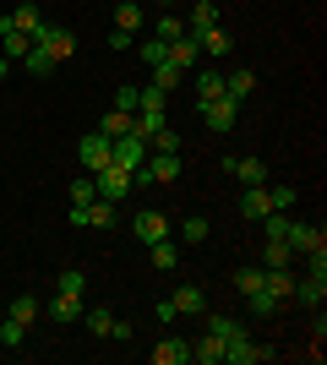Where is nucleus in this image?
Returning a JSON list of instances; mask_svg holds the SVG:
<instances>
[{"instance_id": "1", "label": "nucleus", "mask_w": 327, "mask_h": 365, "mask_svg": "<svg viewBox=\"0 0 327 365\" xmlns=\"http://www.w3.org/2000/svg\"><path fill=\"white\" fill-rule=\"evenodd\" d=\"M71 224H82V229H115V224H120V202L93 197L88 207H71Z\"/></svg>"}, {"instance_id": "2", "label": "nucleus", "mask_w": 327, "mask_h": 365, "mask_svg": "<svg viewBox=\"0 0 327 365\" xmlns=\"http://www.w3.org/2000/svg\"><path fill=\"white\" fill-rule=\"evenodd\" d=\"M77 158H82V169H88V175H98L104 164H115V142H109L104 131H93V137L77 142Z\"/></svg>"}, {"instance_id": "3", "label": "nucleus", "mask_w": 327, "mask_h": 365, "mask_svg": "<svg viewBox=\"0 0 327 365\" xmlns=\"http://www.w3.org/2000/svg\"><path fill=\"white\" fill-rule=\"evenodd\" d=\"M33 49H44L49 61H66V55L77 49V33H71V28H49V22H44V28L33 33Z\"/></svg>"}, {"instance_id": "4", "label": "nucleus", "mask_w": 327, "mask_h": 365, "mask_svg": "<svg viewBox=\"0 0 327 365\" xmlns=\"http://www.w3.org/2000/svg\"><path fill=\"white\" fill-rule=\"evenodd\" d=\"M93 185H98V197H104V202H125V191H131L137 180H131V169H120V164H104V169L93 175Z\"/></svg>"}, {"instance_id": "5", "label": "nucleus", "mask_w": 327, "mask_h": 365, "mask_svg": "<svg viewBox=\"0 0 327 365\" xmlns=\"http://www.w3.org/2000/svg\"><path fill=\"white\" fill-rule=\"evenodd\" d=\"M131 235H137L142 245H158V240H170V218L158 213V207H142V213L131 218Z\"/></svg>"}, {"instance_id": "6", "label": "nucleus", "mask_w": 327, "mask_h": 365, "mask_svg": "<svg viewBox=\"0 0 327 365\" xmlns=\"http://www.w3.org/2000/svg\"><path fill=\"white\" fill-rule=\"evenodd\" d=\"M262 360H273V349H267V344H251L246 333L224 344V365H262Z\"/></svg>"}, {"instance_id": "7", "label": "nucleus", "mask_w": 327, "mask_h": 365, "mask_svg": "<svg viewBox=\"0 0 327 365\" xmlns=\"http://www.w3.org/2000/svg\"><path fill=\"white\" fill-rule=\"evenodd\" d=\"M147 360H153V365H186V360H191V344L170 333V338H158L153 349H147Z\"/></svg>"}, {"instance_id": "8", "label": "nucleus", "mask_w": 327, "mask_h": 365, "mask_svg": "<svg viewBox=\"0 0 327 365\" xmlns=\"http://www.w3.org/2000/svg\"><path fill=\"white\" fill-rule=\"evenodd\" d=\"M170 305H175V317H202L207 294H202V284H180V289L170 294Z\"/></svg>"}, {"instance_id": "9", "label": "nucleus", "mask_w": 327, "mask_h": 365, "mask_svg": "<svg viewBox=\"0 0 327 365\" xmlns=\"http://www.w3.org/2000/svg\"><path fill=\"white\" fill-rule=\"evenodd\" d=\"M191 38H197V49H202V55H213V61H224V55L234 49V38H229V28H224V22H218V28L191 33Z\"/></svg>"}, {"instance_id": "10", "label": "nucleus", "mask_w": 327, "mask_h": 365, "mask_svg": "<svg viewBox=\"0 0 327 365\" xmlns=\"http://www.w3.org/2000/svg\"><path fill=\"white\" fill-rule=\"evenodd\" d=\"M224 175H234L240 185H267V164L262 158H224Z\"/></svg>"}, {"instance_id": "11", "label": "nucleus", "mask_w": 327, "mask_h": 365, "mask_svg": "<svg viewBox=\"0 0 327 365\" xmlns=\"http://www.w3.org/2000/svg\"><path fill=\"white\" fill-rule=\"evenodd\" d=\"M28 49H33V38H28V33H16L11 22L0 16V55H6V61H16V66H22V61H28Z\"/></svg>"}, {"instance_id": "12", "label": "nucleus", "mask_w": 327, "mask_h": 365, "mask_svg": "<svg viewBox=\"0 0 327 365\" xmlns=\"http://www.w3.org/2000/svg\"><path fill=\"white\" fill-rule=\"evenodd\" d=\"M202 120L213 125V131H234V120H240V104H234V98H213V104H202Z\"/></svg>"}, {"instance_id": "13", "label": "nucleus", "mask_w": 327, "mask_h": 365, "mask_svg": "<svg viewBox=\"0 0 327 365\" xmlns=\"http://www.w3.org/2000/svg\"><path fill=\"white\" fill-rule=\"evenodd\" d=\"M142 158H147V142H142V137H115V164H120V169L137 175Z\"/></svg>"}, {"instance_id": "14", "label": "nucleus", "mask_w": 327, "mask_h": 365, "mask_svg": "<svg viewBox=\"0 0 327 365\" xmlns=\"http://www.w3.org/2000/svg\"><path fill=\"white\" fill-rule=\"evenodd\" d=\"M6 22H11L16 33H28V38H33V33L44 28V11H38V6H33V0H22V6H16V11H6Z\"/></svg>"}, {"instance_id": "15", "label": "nucleus", "mask_w": 327, "mask_h": 365, "mask_svg": "<svg viewBox=\"0 0 327 365\" xmlns=\"http://www.w3.org/2000/svg\"><path fill=\"white\" fill-rule=\"evenodd\" d=\"M273 213V202H267V185H246V197H240V218H262Z\"/></svg>"}, {"instance_id": "16", "label": "nucleus", "mask_w": 327, "mask_h": 365, "mask_svg": "<svg viewBox=\"0 0 327 365\" xmlns=\"http://www.w3.org/2000/svg\"><path fill=\"white\" fill-rule=\"evenodd\" d=\"M191 360H197V365H224V338H218V333H202L197 344H191Z\"/></svg>"}, {"instance_id": "17", "label": "nucleus", "mask_w": 327, "mask_h": 365, "mask_svg": "<svg viewBox=\"0 0 327 365\" xmlns=\"http://www.w3.org/2000/svg\"><path fill=\"white\" fill-rule=\"evenodd\" d=\"M251 93H256V71H229V76H224V98L246 104Z\"/></svg>"}, {"instance_id": "18", "label": "nucleus", "mask_w": 327, "mask_h": 365, "mask_svg": "<svg viewBox=\"0 0 327 365\" xmlns=\"http://www.w3.org/2000/svg\"><path fill=\"white\" fill-rule=\"evenodd\" d=\"M262 289L267 294H273V300H289V294H295V278H289V267H267V273H262Z\"/></svg>"}, {"instance_id": "19", "label": "nucleus", "mask_w": 327, "mask_h": 365, "mask_svg": "<svg viewBox=\"0 0 327 365\" xmlns=\"http://www.w3.org/2000/svg\"><path fill=\"white\" fill-rule=\"evenodd\" d=\"M218 22H224V11H218V0H197V6H191V22H186V33L218 28Z\"/></svg>"}, {"instance_id": "20", "label": "nucleus", "mask_w": 327, "mask_h": 365, "mask_svg": "<svg viewBox=\"0 0 327 365\" xmlns=\"http://www.w3.org/2000/svg\"><path fill=\"white\" fill-rule=\"evenodd\" d=\"M44 311H49V317H55V322H82V311H88V305H82V294H55V305H44Z\"/></svg>"}, {"instance_id": "21", "label": "nucleus", "mask_w": 327, "mask_h": 365, "mask_svg": "<svg viewBox=\"0 0 327 365\" xmlns=\"http://www.w3.org/2000/svg\"><path fill=\"white\" fill-rule=\"evenodd\" d=\"M289 300L322 305V300H327V273H311V278H300V284H295V294H289Z\"/></svg>"}, {"instance_id": "22", "label": "nucleus", "mask_w": 327, "mask_h": 365, "mask_svg": "<svg viewBox=\"0 0 327 365\" xmlns=\"http://www.w3.org/2000/svg\"><path fill=\"white\" fill-rule=\"evenodd\" d=\"M197 55H202V49H197V38L186 33V38H175V44H170V55H164V61L180 66V71H191V66H197Z\"/></svg>"}, {"instance_id": "23", "label": "nucleus", "mask_w": 327, "mask_h": 365, "mask_svg": "<svg viewBox=\"0 0 327 365\" xmlns=\"http://www.w3.org/2000/svg\"><path fill=\"white\" fill-rule=\"evenodd\" d=\"M295 245H289V240H267L262 245V267H295Z\"/></svg>"}, {"instance_id": "24", "label": "nucleus", "mask_w": 327, "mask_h": 365, "mask_svg": "<svg viewBox=\"0 0 327 365\" xmlns=\"http://www.w3.org/2000/svg\"><path fill=\"white\" fill-rule=\"evenodd\" d=\"M115 28L131 33V38L142 33V6H137V0H120V6H115Z\"/></svg>"}, {"instance_id": "25", "label": "nucleus", "mask_w": 327, "mask_h": 365, "mask_svg": "<svg viewBox=\"0 0 327 365\" xmlns=\"http://www.w3.org/2000/svg\"><path fill=\"white\" fill-rule=\"evenodd\" d=\"M213 98H224V71H202L197 76V104H213Z\"/></svg>"}, {"instance_id": "26", "label": "nucleus", "mask_w": 327, "mask_h": 365, "mask_svg": "<svg viewBox=\"0 0 327 365\" xmlns=\"http://www.w3.org/2000/svg\"><path fill=\"white\" fill-rule=\"evenodd\" d=\"M98 131H104L109 142H115V137H131V115H125V109H109L104 120H98Z\"/></svg>"}, {"instance_id": "27", "label": "nucleus", "mask_w": 327, "mask_h": 365, "mask_svg": "<svg viewBox=\"0 0 327 365\" xmlns=\"http://www.w3.org/2000/svg\"><path fill=\"white\" fill-rule=\"evenodd\" d=\"M82 322H88V333H93V338H109V327H115L109 305H93V311H82Z\"/></svg>"}, {"instance_id": "28", "label": "nucleus", "mask_w": 327, "mask_h": 365, "mask_svg": "<svg viewBox=\"0 0 327 365\" xmlns=\"http://www.w3.org/2000/svg\"><path fill=\"white\" fill-rule=\"evenodd\" d=\"M147 251H153V267H164V273L180 262V245H175V235H170V240H158V245H147Z\"/></svg>"}, {"instance_id": "29", "label": "nucleus", "mask_w": 327, "mask_h": 365, "mask_svg": "<svg viewBox=\"0 0 327 365\" xmlns=\"http://www.w3.org/2000/svg\"><path fill=\"white\" fill-rule=\"evenodd\" d=\"M153 38H164V44H175V38H186V22H180V16H158V28H153Z\"/></svg>"}, {"instance_id": "30", "label": "nucleus", "mask_w": 327, "mask_h": 365, "mask_svg": "<svg viewBox=\"0 0 327 365\" xmlns=\"http://www.w3.org/2000/svg\"><path fill=\"white\" fill-rule=\"evenodd\" d=\"M262 273H267L262 262H256V267H240V273H234V289H240V294H256V289H262Z\"/></svg>"}, {"instance_id": "31", "label": "nucleus", "mask_w": 327, "mask_h": 365, "mask_svg": "<svg viewBox=\"0 0 327 365\" xmlns=\"http://www.w3.org/2000/svg\"><path fill=\"white\" fill-rule=\"evenodd\" d=\"M153 82L170 93V88H180V82H186V71H180V66H170V61H158V66H153Z\"/></svg>"}, {"instance_id": "32", "label": "nucleus", "mask_w": 327, "mask_h": 365, "mask_svg": "<svg viewBox=\"0 0 327 365\" xmlns=\"http://www.w3.org/2000/svg\"><path fill=\"white\" fill-rule=\"evenodd\" d=\"M98 197V185H93V175H77L71 180V207H88V202Z\"/></svg>"}, {"instance_id": "33", "label": "nucleus", "mask_w": 327, "mask_h": 365, "mask_svg": "<svg viewBox=\"0 0 327 365\" xmlns=\"http://www.w3.org/2000/svg\"><path fill=\"white\" fill-rule=\"evenodd\" d=\"M207 235H213V224H207V218H186V224H180V240H186V245H202Z\"/></svg>"}, {"instance_id": "34", "label": "nucleus", "mask_w": 327, "mask_h": 365, "mask_svg": "<svg viewBox=\"0 0 327 365\" xmlns=\"http://www.w3.org/2000/svg\"><path fill=\"white\" fill-rule=\"evenodd\" d=\"M22 338H28V322H16V317H6V322H0V344H6V349H16Z\"/></svg>"}, {"instance_id": "35", "label": "nucleus", "mask_w": 327, "mask_h": 365, "mask_svg": "<svg viewBox=\"0 0 327 365\" xmlns=\"http://www.w3.org/2000/svg\"><path fill=\"white\" fill-rule=\"evenodd\" d=\"M207 333H218V338H224V344H229V338H240V333H246V327H240V322H234V317H207Z\"/></svg>"}, {"instance_id": "36", "label": "nucleus", "mask_w": 327, "mask_h": 365, "mask_svg": "<svg viewBox=\"0 0 327 365\" xmlns=\"http://www.w3.org/2000/svg\"><path fill=\"white\" fill-rule=\"evenodd\" d=\"M267 202H273V213H289L295 207V185H267Z\"/></svg>"}, {"instance_id": "37", "label": "nucleus", "mask_w": 327, "mask_h": 365, "mask_svg": "<svg viewBox=\"0 0 327 365\" xmlns=\"http://www.w3.org/2000/svg\"><path fill=\"white\" fill-rule=\"evenodd\" d=\"M22 71H28V76H49V71H55V61H49L44 49H28V61H22Z\"/></svg>"}, {"instance_id": "38", "label": "nucleus", "mask_w": 327, "mask_h": 365, "mask_svg": "<svg viewBox=\"0 0 327 365\" xmlns=\"http://www.w3.org/2000/svg\"><path fill=\"white\" fill-rule=\"evenodd\" d=\"M164 104H170V93L158 88V82L153 88H137V109H164Z\"/></svg>"}, {"instance_id": "39", "label": "nucleus", "mask_w": 327, "mask_h": 365, "mask_svg": "<svg viewBox=\"0 0 327 365\" xmlns=\"http://www.w3.org/2000/svg\"><path fill=\"white\" fill-rule=\"evenodd\" d=\"M38 311H44V305L33 300V294H16V300H11V317H16V322H33Z\"/></svg>"}, {"instance_id": "40", "label": "nucleus", "mask_w": 327, "mask_h": 365, "mask_svg": "<svg viewBox=\"0 0 327 365\" xmlns=\"http://www.w3.org/2000/svg\"><path fill=\"white\" fill-rule=\"evenodd\" d=\"M147 142H153L158 153H180V131H175V125H164V131H153V137H147Z\"/></svg>"}, {"instance_id": "41", "label": "nucleus", "mask_w": 327, "mask_h": 365, "mask_svg": "<svg viewBox=\"0 0 327 365\" xmlns=\"http://www.w3.org/2000/svg\"><path fill=\"white\" fill-rule=\"evenodd\" d=\"M262 229H267V240H289V218H284V213H267Z\"/></svg>"}, {"instance_id": "42", "label": "nucleus", "mask_w": 327, "mask_h": 365, "mask_svg": "<svg viewBox=\"0 0 327 365\" xmlns=\"http://www.w3.org/2000/svg\"><path fill=\"white\" fill-rule=\"evenodd\" d=\"M55 284H61L66 294H82V289H88V278H82V267H66V273L55 278Z\"/></svg>"}, {"instance_id": "43", "label": "nucleus", "mask_w": 327, "mask_h": 365, "mask_svg": "<svg viewBox=\"0 0 327 365\" xmlns=\"http://www.w3.org/2000/svg\"><path fill=\"white\" fill-rule=\"evenodd\" d=\"M164 55H170V44H164V38H147V44H142V61H147V66H158Z\"/></svg>"}, {"instance_id": "44", "label": "nucleus", "mask_w": 327, "mask_h": 365, "mask_svg": "<svg viewBox=\"0 0 327 365\" xmlns=\"http://www.w3.org/2000/svg\"><path fill=\"white\" fill-rule=\"evenodd\" d=\"M115 109H125V115H137V88H115Z\"/></svg>"}, {"instance_id": "45", "label": "nucleus", "mask_w": 327, "mask_h": 365, "mask_svg": "<svg viewBox=\"0 0 327 365\" xmlns=\"http://www.w3.org/2000/svg\"><path fill=\"white\" fill-rule=\"evenodd\" d=\"M6 76H11V61H6V55H0V82H6Z\"/></svg>"}, {"instance_id": "46", "label": "nucleus", "mask_w": 327, "mask_h": 365, "mask_svg": "<svg viewBox=\"0 0 327 365\" xmlns=\"http://www.w3.org/2000/svg\"><path fill=\"white\" fill-rule=\"evenodd\" d=\"M158 6H170V0H158Z\"/></svg>"}]
</instances>
